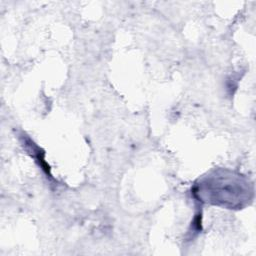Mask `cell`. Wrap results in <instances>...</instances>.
Wrapping results in <instances>:
<instances>
[{
  "label": "cell",
  "mask_w": 256,
  "mask_h": 256,
  "mask_svg": "<svg viewBox=\"0 0 256 256\" xmlns=\"http://www.w3.org/2000/svg\"><path fill=\"white\" fill-rule=\"evenodd\" d=\"M242 184L232 175L211 176L200 184L196 192L201 199L226 207H241L248 199L247 189H241Z\"/></svg>",
  "instance_id": "6da1fadb"
}]
</instances>
